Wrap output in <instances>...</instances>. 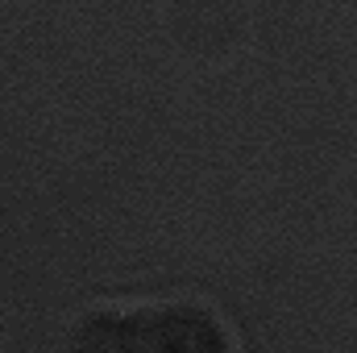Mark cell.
Instances as JSON below:
<instances>
[{
    "mask_svg": "<svg viewBox=\"0 0 357 353\" xmlns=\"http://www.w3.org/2000/svg\"><path fill=\"white\" fill-rule=\"evenodd\" d=\"M71 353H229V333L199 303H150L88 316Z\"/></svg>",
    "mask_w": 357,
    "mask_h": 353,
    "instance_id": "6da1fadb",
    "label": "cell"
}]
</instances>
